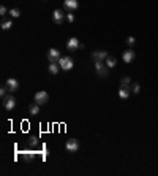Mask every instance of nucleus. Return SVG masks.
Instances as JSON below:
<instances>
[{
    "label": "nucleus",
    "mask_w": 158,
    "mask_h": 176,
    "mask_svg": "<svg viewBox=\"0 0 158 176\" xmlns=\"http://www.w3.org/2000/svg\"><path fill=\"white\" fill-rule=\"evenodd\" d=\"M130 89L128 86H120V89H119V97L120 98H123V100H127L128 97H130Z\"/></svg>",
    "instance_id": "13"
},
{
    "label": "nucleus",
    "mask_w": 158,
    "mask_h": 176,
    "mask_svg": "<svg viewBox=\"0 0 158 176\" xmlns=\"http://www.w3.org/2000/svg\"><path fill=\"white\" fill-rule=\"evenodd\" d=\"M105 63H106V67H108V68H114V67L117 65V59H116V57H111V55H108V59L105 60Z\"/></svg>",
    "instance_id": "16"
},
{
    "label": "nucleus",
    "mask_w": 158,
    "mask_h": 176,
    "mask_svg": "<svg viewBox=\"0 0 158 176\" xmlns=\"http://www.w3.org/2000/svg\"><path fill=\"white\" fill-rule=\"evenodd\" d=\"M60 57H62V55H60V51H59V49L51 48V49L48 51V60H49V62H59Z\"/></svg>",
    "instance_id": "7"
},
{
    "label": "nucleus",
    "mask_w": 158,
    "mask_h": 176,
    "mask_svg": "<svg viewBox=\"0 0 158 176\" xmlns=\"http://www.w3.org/2000/svg\"><path fill=\"white\" fill-rule=\"evenodd\" d=\"M29 144H30V146H36V144H38V136H30Z\"/></svg>",
    "instance_id": "22"
},
{
    "label": "nucleus",
    "mask_w": 158,
    "mask_h": 176,
    "mask_svg": "<svg viewBox=\"0 0 158 176\" xmlns=\"http://www.w3.org/2000/svg\"><path fill=\"white\" fill-rule=\"evenodd\" d=\"M63 19H65L63 13H62L60 10H54V13H52V21H54V24L60 25V24L63 22Z\"/></svg>",
    "instance_id": "12"
},
{
    "label": "nucleus",
    "mask_w": 158,
    "mask_h": 176,
    "mask_svg": "<svg viewBox=\"0 0 158 176\" xmlns=\"http://www.w3.org/2000/svg\"><path fill=\"white\" fill-rule=\"evenodd\" d=\"M67 21L68 22H74V14L73 13H67Z\"/></svg>",
    "instance_id": "25"
},
{
    "label": "nucleus",
    "mask_w": 158,
    "mask_h": 176,
    "mask_svg": "<svg viewBox=\"0 0 158 176\" xmlns=\"http://www.w3.org/2000/svg\"><path fill=\"white\" fill-rule=\"evenodd\" d=\"M92 59H94V60H106L108 59V51H103V49L94 51V52H92Z\"/></svg>",
    "instance_id": "11"
},
{
    "label": "nucleus",
    "mask_w": 158,
    "mask_h": 176,
    "mask_svg": "<svg viewBox=\"0 0 158 176\" xmlns=\"http://www.w3.org/2000/svg\"><path fill=\"white\" fill-rule=\"evenodd\" d=\"M6 87L10 92H16L17 89H19V81H17L16 78H8L6 79Z\"/></svg>",
    "instance_id": "9"
},
{
    "label": "nucleus",
    "mask_w": 158,
    "mask_h": 176,
    "mask_svg": "<svg viewBox=\"0 0 158 176\" xmlns=\"http://www.w3.org/2000/svg\"><path fill=\"white\" fill-rule=\"evenodd\" d=\"M10 16L16 19V17H19V16H21V11L17 10V8H11V10H10Z\"/></svg>",
    "instance_id": "19"
},
{
    "label": "nucleus",
    "mask_w": 158,
    "mask_h": 176,
    "mask_svg": "<svg viewBox=\"0 0 158 176\" xmlns=\"http://www.w3.org/2000/svg\"><path fill=\"white\" fill-rule=\"evenodd\" d=\"M79 40L76 38V36H71V38H68V41H67V49L68 51H76V49H79Z\"/></svg>",
    "instance_id": "8"
},
{
    "label": "nucleus",
    "mask_w": 158,
    "mask_h": 176,
    "mask_svg": "<svg viewBox=\"0 0 158 176\" xmlns=\"http://www.w3.org/2000/svg\"><path fill=\"white\" fill-rule=\"evenodd\" d=\"M33 100H35V103H38V105H44V103H48V100H49V94L46 90H38L35 94Z\"/></svg>",
    "instance_id": "3"
},
{
    "label": "nucleus",
    "mask_w": 158,
    "mask_h": 176,
    "mask_svg": "<svg viewBox=\"0 0 158 176\" xmlns=\"http://www.w3.org/2000/svg\"><path fill=\"white\" fill-rule=\"evenodd\" d=\"M48 70H49V73H51V75H57V73H59V70H60L59 62H51V63H49V67H48Z\"/></svg>",
    "instance_id": "14"
},
{
    "label": "nucleus",
    "mask_w": 158,
    "mask_h": 176,
    "mask_svg": "<svg viewBox=\"0 0 158 176\" xmlns=\"http://www.w3.org/2000/svg\"><path fill=\"white\" fill-rule=\"evenodd\" d=\"M13 27V22L11 21H3L2 22V30H10Z\"/></svg>",
    "instance_id": "18"
},
{
    "label": "nucleus",
    "mask_w": 158,
    "mask_h": 176,
    "mask_svg": "<svg viewBox=\"0 0 158 176\" xmlns=\"http://www.w3.org/2000/svg\"><path fill=\"white\" fill-rule=\"evenodd\" d=\"M130 89H131V92H133V94H139V90H141V86H139L138 82H134V84H131V86H130Z\"/></svg>",
    "instance_id": "21"
},
{
    "label": "nucleus",
    "mask_w": 158,
    "mask_h": 176,
    "mask_svg": "<svg viewBox=\"0 0 158 176\" xmlns=\"http://www.w3.org/2000/svg\"><path fill=\"white\" fill-rule=\"evenodd\" d=\"M29 113H30L32 116L40 114V105H38V103H32V105L29 106Z\"/></svg>",
    "instance_id": "17"
},
{
    "label": "nucleus",
    "mask_w": 158,
    "mask_h": 176,
    "mask_svg": "<svg viewBox=\"0 0 158 176\" xmlns=\"http://www.w3.org/2000/svg\"><path fill=\"white\" fill-rule=\"evenodd\" d=\"M130 84H131V79H130L128 76H123L122 79H120V86H128L130 87Z\"/></svg>",
    "instance_id": "20"
},
{
    "label": "nucleus",
    "mask_w": 158,
    "mask_h": 176,
    "mask_svg": "<svg viewBox=\"0 0 158 176\" xmlns=\"http://www.w3.org/2000/svg\"><path fill=\"white\" fill-rule=\"evenodd\" d=\"M78 0H63V10L68 11V13H73L74 10H78Z\"/></svg>",
    "instance_id": "4"
},
{
    "label": "nucleus",
    "mask_w": 158,
    "mask_h": 176,
    "mask_svg": "<svg viewBox=\"0 0 158 176\" xmlns=\"http://www.w3.org/2000/svg\"><path fill=\"white\" fill-rule=\"evenodd\" d=\"M22 159L25 162H32L35 159V152L33 151H22Z\"/></svg>",
    "instance_id": "15"
},
{
    "label": "nucleus",
    "mask_w": 158,
    "mask_h": 176,
    "mask_svg": "<svg viewBox=\"0 0 158 176\" xmlns=\"http://www.w3.org/2000/svg\"><path fill=\"white\" fill-rule=\"evenodd\" d=\"M136 43V38H134V36H128V38H127V44L128 46H133Z\"/></svg>",
    "instance_id": "23"
},
{
    "label": "nucleus",
    "mask_w": 158,
    "mask_h": 176,
    "mask_svg": "<svg viewBox=\"0 0 158 176\" xmlns=\"http://www.w3.org/2000/svg\"><path fill=\"white\" fill-rule=\"evenodd\" d=\"M65 147H67V151H68V152H76V151L79 149V141L76 140V138H71V140L67 141Z\"/></svg>",
    "instance_id": "6"
},
{
    "label": "nucleus",
    "mask_w": 158,
    "mask_h": 176,
    "mask_svg": "<svg viewBox=\"0 0 158 176\" xmlns=\"http://www.w3.org/2000/svg\"><path fill=\"white\" fill-rule=\"evenodd\" d=\"M6 13H10V11H8V10H6L5 6H0V14H2V16H5Z\"/></svg>",
    "instance_id": "26"
},
{
    "label": "nucleus",
    "mask_w": 158,
    "mask_h": 176,
    "mask_svg": "<svg viewBox=\"0 0 158 176\" xmlns=\"http://www.w3.org/2000/svg\"><path fill=\"white\" fill-rule=\"evenodd\" d=\"M6 92H8V87H6V86H3L2 89H0V95H2V98L6 97Z\"/></svg>",
    "instance_id": "24"
},
{
    "label": "nucleus",
    "mask_w": 158,
    "mask_h": 176,
    "mask_svg": "<svg viewBox=\"0 0 158 176\" xmlns=\"http://www.w3.org/2000/svg\"><path fill=\"white\" fill-rule=\"evenodd\" d=\"M122 57H123V62H127V63H131V62L134 60V57H136V52H134L133 49H127V51H123Z\"/></svg>",
    "instance_id": "10"
},
{
    "label": "nucleus",
    "mask_w": 158,
    "mask_h": 176,
    "mask_svg": "<svg viewBox=\"0 0 158 176\" xmlns=\"http://www.w3.org/2000/svg\"><path fill=\"white\" fill-rule=\"evenodd\" d=\"M59 65L63 71H70L73 67H74V62L73 59L70 57V55H62V57L59 59Z\"/></svg>",
    "instance_id": "1"
},
{
    "label": "nucleus",
    "mask_w": 158,
    "mask_h": 176,
    "mask_svg": "<svg viewBox=\"0 0 158 176\" xmlns=\"http://www.w3.org/2000/svg\"><path fill=\"white\" fill-rule=\"evenodd\" d=\"M95 70L101 78H106L109 75V68L106 67V63H103V60H95Z\"/></svg>",
    "instance_id": "2"
},
{
    "label": "nucleus",
    "mask_w": 158,
    "mask_h": 176,
    "mask_svg": "<svg viewBox=\"0 0 158 176\" xmlns=\"http://www.w3.org/2000/svg\"><path fill=\"white\" fill-rule=\"evenodd\" d=\"M14 106H16V98H14L13 95H6V97L3 98V108H5L6 111H11Z\"/></svg>",
    "instance_id": "5"
}]
</instances>
